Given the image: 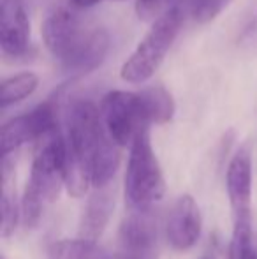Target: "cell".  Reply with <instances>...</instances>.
<instances>
[{
  "label": "cell",
  "mask_w": 257,
  "mask_h": 259,
  "mask_svg": "<svg viewBox=\"0 0 257 259\" xmlns=\"http://www.w3.org/2000/svg\"><path fill=\"white\" fill-rule=\"evenodd\" d=\"M67 166L65 189L81 198L90 187L104 189L120 166V145L104 125L100 106L90 99H74L65 115Z\"/></svg>",
  "instance_id": "6da1fadb"
},
{
  "label": "cell",
  "mask_w": 257,
  "mask_h": 259,
  "mask_svg": "<svg viewBox=\"0 0 257 259\" xmlns=\"http://www.w3.org/2000/svg\"><path fill=\"white\" fill-rule=\"evenodd\" d=\"M74 6L57 7L42 21L46 50L65 72L85 76L93 72L110 52V34L79 14Z\"/></svg>",
  "instance_id": "7a4b0ae2"
},
{
  "label": "cell",
  "mask_w": 257,
  "mask_h": 259,
  "mask_svg": "<svg viewBox=\"0 0 257 259\" xmlns=\"http://www.w3.org/2000/svg\"><path fill=\"white\" fill-rule=\"evenodd\" d=\"M67 141L60 129H53L39 140L32 160L30 177L21 196V217L27 228H35L42 217L44 206L57 201L65 187Z\"/></svg>",
  "instance_id": "3957f363"
},
{
  "label": "cell",
  "mask_w": 257,
  "mask_h": 259,
  "mask_svg": "<svg viewBox=\"0 0 257 259\" xmlns=\"http://www.w3.org/2000/svg\"><path fill=\"white\" fill-rule=\"evenodd\" d=\"M189 16L187 0H178L169 11L151 23L120 67V78L129 85H144L161 69Z\"/></svg>",
  "instance_id": "277c9868"
},
{
  "label": "cell",
  "mask_w": 257,
  "mask_h": 259,
  "mask_svg": "<svg viewBox=\"0 0 257 259\" xmlns=\"http://www.w3.org/2000/svg\"><path fill=\"white\" fill-rule=\"evenodd\" d=\"M125 199L130 208H148L166 194V180L151 147L150 129H144L130 143L124 180Z\"/></svg>",
  "instance_id": "5b68a950"
},
{
  "label": "cell",
  "mask_w": 257,
  "mask_h": 259,
  "mask_svg": "<svg viewBox=\"0 0 257 259\" xmlns=\"http://www.w3.org/2000/svg\"><path fill=\"white\" fill-rule=\"evenodd\" d=\"M100 115L110 136L120 147H130L134 138L144 129H150L144 99L141 90H111L100 101Z\"/></svg>",
  "instance_id": "8992f818"
},
{
  "label": "cell",
  "mask_w": 257,
  "mask_h": 259,
  "mask_svg": "<svg viewBox=\"0 0 257 259\" xmlns=\"http://www.w3.org/2000/svg\"><path fill=\"white\" fill-rule=\"evenodd\" d=\"M118 259H159V224L151 206L130 208L118 231Z\"/></svg>",
  "instance_id": "52a82bcc"
},
{
  "label": "cell",
  "mask_w": 257,
  "mask_h": 259,
  "mask_svg": "<svg viewBox=\"0 0 257 259\" xmlns=\"http://www.w3.org/2000/svg\"><path fill=\"white\" fill-rule=\"evenodd\" d=\"M57 127L59 120H57V106L53 101H46L28 113L14 116L2 125V134H0L2 157L14 154L27 143L39 141Z\"/></svg>",
  "instance_id": "ba28073f"
},
{
  "label": "cell",
  "mask_w": 257,
  "mask_h": 259,
  "mask_svg": "<svg viewBox=\"0 0 257 259\" xmlns=\"http://www.w3.org/2000/svg\"><path fill=\"white\" fill-rule=\"evenodd\" d=\"M0 48L6 58L30 52V20L25 0H0Z\"/></svg>",
  "instance_id": "9c48e42d"
},
{
  "label": "cell",
  "mask_w": 257,
  "mask_h": 259,
  "mask_svg": "<svg viewBox=\"0 0 257 259\" xmlns=\"http://www.w3.org/2000/svg\"><path fill=\"white\" fill-rule=\"evenodd\" d=\"M201 211L190 194L180 196L166 222V238L175 250H189L201 236Z\"/></svg>",
  "instance_id": "30bf717a"
},
{
  "label": "cell",
  "mask_w": 257,
  "mask_h": 259,
  "mask_svg": "<svg viewBox=\"0 0 257 259\" xmlns=\"http://www.w3.org/2000/svg\"><path fill=\"white\" fill-rule=\"evenodd\" d=\"M226 189L233 217L252 213V150L241 145L231 157L226 171Z\"/></svg>",
  "instance_id": "8fae6325"
},
{
  "label": "cell",
  "mask_w": 257,
  "mask_h": 259,
  "mask_svg": "<svg viewBox=\"0 0 257 259\" xmlns=\"http://www.w3.org/2000/svg\"><path fill=\"white\" fill-rule=\"evenodd\" d=\"M115 211V198L108 191L97 189L88 199L79 217L78 233L90 240H99L104 229L110 224V219Z\"/></svg>",
  "instance_id": "7c38bea8"
},
{
  "label": "cell",
  "mask_w": 257,
  "mask_h": 259,
  "mask_svg": "<svg viewBox=\"0 0 257 259\" xmlns=\"http://www.w3.org/2000/svg\"><path fill=\"white\" fill-rule=\"evenodd\" d=\"M141 96L144 99V106H146L150 123L164 125V123L171 122L176 113V104L171 92L166 87L162 85L144 87V89H141Z\"/></svg>",
  "instance_id": "4fadbf2b"
},
{
  "label": "cell",
  "mask_w": 257,
  "mask_h": 259,
  "mask_svg": "<svg viewBox=\"0 0 257 259\" xmlns=\"http://www.w3.org/2000/svg\"><path fill=\"white\" fill-rule=\"evenodd\" d=\"M233 221L229 259H257V236L252 226V213L233 217Z\"/></svg>",
  "instance_id": "5bb4252c"
},
{
  "label": "cell",
  "mask_w": 257,
  "mask_h": 259,
  "mask_svg": "<svg viewBox=\"0 0 257 259\" xmlns=\"http://www.w3.org/2000/svg\"><path fill=\"white\" fill-rule=\"evenodd\" d=\"M48 259H104L95 240L78 238L57 240L48 247Z\"/></svg>",
  "instance_id": "9a60e30c"
},
{
  "label": "cell",
  "mask_w": 257,
  "mask_h": 259,
  "mask_svg": "<svg viewBox=\"0 0 257 259\" xmlns=\"http://www.w3.org/2000/svg\"><path fill=\"white\" fill-rule=\"evenodd\" d=\"M37 87L39 76L30 71L2 79V83H0V106H2V109H7L9 106L21 103L23 99L30 97L37 90Z\"/></svg>",
  "instance_id": "2e32d148"
},
{
  "label": "cell",
  "mask_w": 257,
  "mask_h": 259,
  "mask_svg": "<svg viewBox=\"0 0 257 259\" xmlns=\"http://www.w3.org/2000/svg\"><path fill=\"white\" fill-rule=\"evenodd\" d=\"M233 0H187L189 18L197 25H208L222 14L224 9L231 6Z\"/></svg>",
  "instance_id": "e0dca14e"
},
{
  "label": "cell",
  "mask_w": 257,
  "mask_h": 259,
  "mask_svg": "<svg viewBox=\"0 0 257 259\" xmlns=\"http://www.w3.org/2000/svg\"><path fill=\"white\" fill-rule=\"evenodd\" d=\"M178 0H136V14L141 21L153 23L157 18H161L166 11L171 9Z\"/></svg>",
  "instance_id": "ac0fdd59"
},
{
  "label": "cell",
  "mask_w": 257,
  "mask_h": 259,
  "mask_svg": "<svg viewBox=\"0 0 257 259\" xmlns=\"http://www.w3.org/2000/svg\"><path fill=\"white\" fill-rule=\"evenodd\" d=\"M102 2H111V0H69V4L78 9H90V7L97 6V4H102Z\"/></svg>",
  "instance_id": "d6986e66"
},
{
  "label": "cell",
  "mask_w": 257,
  "mask_h": 259,
  "mask_svg": "<svg viewBox=\"0 0 257 259\" xmlns=\"http://www.w3.org/2000/svg\"><path fill=\"white\" fill-rule=\"evenodd\" d=\"M104 259H118V256H115V257H104Z\"/></svg>",
  "instance_id": "ffe728a7"
},
{
  "label": "cell",
  "mask_w": 257,
  "mask_h": 259,
  "mask_svg": "<svg viewBox=\"0 0 257 259\" xmlns=\"http://www.w3.org/2000/svg\"><path fill=\"white\" fill-rule=\"evenodd\" d=\"M199 259H210V257H199Z\"/></svg>",
  "instance_id": "44dd1931"
},
{
  "label": "cell",
  "mask_w": 257,
  "mask_h": 259,
  "mask_svg": "<svg viewBox=\"0 0 257 259\" xmlns=\"http://www.w3.org/2000/svg\"><path fill=\"white\" fill-rule=\"evenodd\" d=\"M2 259H6V257H2Z\"/></svg>",
  "instance_id": "7402d4cb"
}]
</instances>
